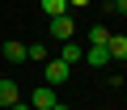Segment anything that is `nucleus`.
<instances>
[{"mask_svg": "<svg viewBox=\"0 0 127 110\" xmlns=\"http://www.w3.org/2000/svg\"><path fill=\"white\" fill-rule=\"evenodd\" d=\"M26 59H38V64H47L51 55H47V47H42V42H34V47H26Z\"/></svg>", "mask_w": 127, "mask_h": 110, "instance_id": "nucleus-11", "label": "nucleus"}, {"mask_svg": "<svg viewBox=\"0 0 127 110\" xmlns=\"http://www.w3.org/2000/svg\"><path fill=\"white\" fill-rule=\"evenodd\" d=\"M4 59H9V64H26V42H13V38H9V42H4Z\"/></svg>", "mask_w": 127, "mask_h": 110, "instance_id": "nucleus-8", "label": "nucleus"}, {"mask_svg": "<svg viewBox=\"0 0 127 110\" xmlns=\"http://www.w3.org/2000/svg\"><path fill=\"white\" fill-rule=\"evenodd\" d=\"M106 51H110V59H127V34H110Z\"/></svg>", "mask_w": 127, "mask_h": 110, "instance_id": "nucleus-6", "label": "nucleus"}, {"mask_svg": "<svg viewBox=\"0 0 127 110\" xmlns=\"http://www.w3.org/2000/svg\"><path fill=\"white\" fill-rule=\"evenodd\" d=\"M89 42H102V47H106V42H110V30H106L102 21H93V26H89Z\"/></svg>", "mask_w": 127, "mask_h": 110, "instance_id": "nucleus-9", "label": "nucleus"}, {"mask_svg": "<svg viewBox=\"0 0 127 110\" xmlns=\"http://www.w3.org/2000/svg\"><path fill=\"white\" fill-rule=\"evenodd\" d=\"M42 13H47V17H59V13H68V0H42Z\"/></svg>", "mask_w": 127, "mask_h": 110, "instance_id": "nucleus-10", "label": "nucleus"}, {"mask_svg": "<svg viewBox=\"0 0 127 110\" xmlns=\"http://www.w3.org/2000/svg\"><path fill=\"white\" fill-rule=\"evenodd\" d=\"M85 64H93V68H106V64H110V51H106L102 42H89V47H85Z\"/></svg>", "mask_w": 127, "mask_h": 110, "instance_id": "nucleus-4", "label": "nucleus"}, {"mask_svg": "<svg viewBox=\"0 0 127 110\" xmlns=\"http://www.w3.org/2000/svg\"><path fill=\"white\" fill-rule=\"evenodd\" d=\"M114 13H123V17H127V0H114Z\"/></svg>", "mask_w": 127, "mask_h": 110, "instance_id": "nucleus-12", "label": "nucleus"}, {"mask_svg": "<svg viewBox=\"0 0 127 110\" xmlns=\"http://www.w3.org/2000/svg\"><path fill=\"white\" fill-rule=\"evenodd\" d=\"M55 102H59V97H55V89H51V85H38V89L30 93V110H51Z\"/></svg>", "mask_w": 127, "mask_h": 110, "instance_id": "nucleus-3", "label": "nucleus"}, {"mask_svg": "<svg viewBox=\"0 0 127 110\" xmlns=\"http://www.w3.org/2000/svg\"><path fill=\"white\" fill-rule=\"evenodd\" d=\"M17 89H21V85H17V81H9V76H4V81H0V110H9V106H13V102L21 97Z\"/></svg>", "mask_w": 127, "mask_h": 110, "instance_id": "nucleus-5", "label": "nucleus"}, {"mask_svg": "<svg viewBox=\"0 0 127 110\" xmlns=\"http://www.w3.org/2000/svg\"><path fill=\"white\" fill-rule=\"evenodd\" d=\"M47 30H51L59 42H72V34H76V21H72V13H59V17H47Z\"/></svg>", "mask_w": 127, "mask_h": 110, "instance_id": "nucleus-2", "label": "nucleus"}, {"mask_svg": "<svg viewBox=\"0 0 127 110\" xmlns=\"http://www.w3.org/2000/svg\"><path fill=\"white\" fill-rule=\"evenodd\" d=\"M89 4V0H68V9H85Z\"/></svg>", "mask_w": 127, "mask_h": 110, "instance_id": "nucleus-13", "label": "nucleus"}, {"mask_svg": "<svg viewBox=\"0 0 127 110\" xmlns=\"http://www.w3.org/2000/svg\"><path fill=\"white\" fill-rule=\"evenodd\" d=\"M42 81H47L51 89H64V85L72 81V68L64 64V59H47V64H42Z\"/></svg>", "mask_w": 127, "mask_h": 110, "instance_id": "nucleus-1", "label": "nucleus"}, {"mask_svg": "<svg viewBox=\"0 0 127 110\" xmlns=\"http://www.w3.org/2000/svg\"><path fill=\"white\" fill-rule=\"evenodd\" d=\"M59 59H64V64L72 68L76 59H85V47H76V42H64V47H59Z\"/></svg>", "mask_w": 127, "mask_h": 110, "instance_id": "nucleus-7", "label": "nucleus"}, {"mask_svg": "<svg viewBox=\"0 0 127 110\" xmlns=\"http://www.w3.org/2000/svg\"><path fill=\"white\" fill-rule=\"evenodd\" d=\"M102 4H114V0H102Z\"/></svg>", "mask_w": 127, "mask_h": 110, "instance_id": "nucleus-14", "label": "nucleus"}]
</instances>
